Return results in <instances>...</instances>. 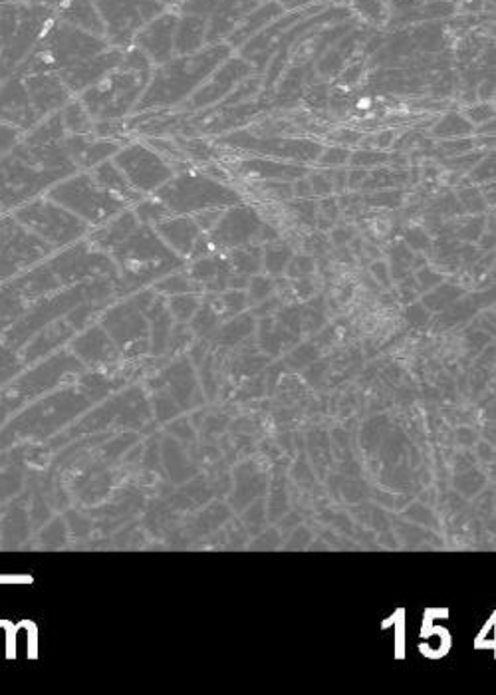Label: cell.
I'll use <instances>...</instances> for the list:
<instances>
[{
    "instance_id": "1",
    "label": "cell",
    "mask_w": 496,
    "mask_h": 695,
    "mask_svg": "<svg viewBox=\"0 0 496 695\" xmlns=\"http://www.w3.org/2000/svg\"><path fill=\"white\" fill-rule=\"evenodd\" d=\"M76 172L66 149L60 144L26 146L23 139L0 158V213L50 191L52 185Z\"/></svg>"
},
{
    "instance_id": "2",
    "label": "cell",
    "mask_w": 496,
    "mask_h": 695,
    "mask_svg": "<svg viewBox=\"0 0 496 695\" xmlns=\"http://www.w3.org/2000/svg\"><path fill=\"white\" fill-rule=\"evenodd\" d=\"M233 57V48L221 45L204 46L203 50L187 57L171 58L151 72L146 91L137 103L136 112H159L183 106L226 58Z\"/></svg>"
},
{
    "instance_id": "3",
    "label": "cell",
    "mask_w": 496,
    "mask_h": 695,
    "mask_svg": "<svg viewBox=\"0 0 496 695\" xmlns=\"http://www.w3.org/2000/svg\"><path fill=\"white\" fill-rule=\"evenodd\" d=\"M110 45L103 36L84 33L76 26L54 21L46 30L40 42L36 45L33 54L24 60L16 72L30 74V72H62V70L76 66L88 58L108 50Z\"/></svg>"
},
{
    "instance_id": "4",
    "label": "cell",
    "mask_w": 496,
    "mask_h": 695,
    "mask_svg": "<svg viewBox=\"0 0 496 695\" xmlns=\"http://www.w3.org/2000/svg\"><path fill=\"white\" fill-rule=\"evenodd\" d=\"M153 195L168 207L171 215H199L243 203L235 187L201 172H175Z\"/></svg>"
},
{
    "instance_id": "5",
    "label": "cell",
    "mask_w": 496,
    "mask_h": 695,
    "mask_svg": "<svg viewBox=\"0 0 496 695\" xmlns=\"http://www.w3.org/2000/svg\"><path fill=\"white\" fill-rule=\"evenodd\" d=\"M149 78H151V72L115 69L76 98L86 106L94 122L124 120L132 112H136L137 103L146 91Z\"/></svg>"
},
{
    "instance_id": "6",
    "label": "cell",
    "mask_w": 496,
    "mask_h": 695,
    "mask_svg": "<svg viewBox=\"0 0 496 695\" xmlns=\"http://www.w3.org/2000/svg\"><path fill=\"white\" fill-rule=\"evenodd\" d=\"M46 197L66 207L76 218L86 221L90 227H100L117 213L132 207L124 199L106 191L102 185H98V182L91 177L90 172H76L60 179L57 185L50 187Z\"/></svg>"
},
{
    "instance_id": "7",
    "label": "cell",
    "mask_w": 496,
    "mask_h": 695,
    "mask_svg": "<svg viewBox=\"0 0 496 695\" xmlns=\"http://www.w3.org/2000/svg\"><path fill=\"white\" fill-rule=\"evenodd\" d=\"M12 215L30 233H35L38 239L52 245H66L90 231L86 221L76 218L66 207L52 201L46 195L14 209Z\"/></svg>"
},
{
    "instance_id": "8",
    "label": "cell",
    "mask_w": 496,
    "mask_h": 695,
    "mask_svg": "<svg viewBox=\"0 0 496 695\" xmlns=\"http://www.w3.org/2000/svg\"><path fill=\"white\" fill-rule=\"evenodd\" d=\"M113 163L122 170L132 189L139 195H153L175 175V165L147 141H132L117 149Z\"/></svg>"
},
{
    "instance_id": "9",
    "label": "cell",
    "mask_w": 496,
    "mask_h": 695,
    "mask_svg": "<svg viewBox=\"0 0 496 695\" xmlns=\"http://www.w3.org/2000/svg\"><path fill=\"white\" fill-rule=\"evenodd\" d=\"M96 7L102 14L103 38L122 50L134 45L137 33L149 21L170 9L161 0H96Z\"/></svg>"
},
{
    "instance_id": "10",
    "label": "cell",
    "mask_w": 496,
    "mask_h": 695,
    "mask_svg": "<svg viewBox=\"0 0 496 695\" xmlns=\"http://www.w3.org/2000/svg\"><path fill=\"white\" fill-rule=\"evenodd\" d=\"M219 146L225 148L255 151L264 158H278L290 161H318L322 153V146L310 139H294V137H257L250 132H233L219 139Z\"/></svg>"
},
{
    "instance_id": "11",
    "label": "cell",
    "mask_w": 496,
    "mask_h": 695,
    "mask_svg": "<svg viewBox=\"0 0 496 695\" xmlns=\"http://www.w3.org/2000/svg\"><path fill=\"white\" fill-rule=\"evenodd\" d=\"M252 74H255V66L245 58H226L225 62L214 70L197 90L193 91L191 98L183 103V112L195 114V112L211 110L223 102L240 82L247 80Z\"/></svg>"
},
{
    "instance_id": "12",
    "label": "cell",
    "mask_w": 496,
    "mask_h": 695,
    "mask_svg": "<svg viewBox=\"0 0 496 695\" xmlns=\"http://www.w3.org/2000/svg\"><path fill=\"white\" fill-rule=\"evenodd\" d=\"M45 117L36 112L28 88L18 72L0 82V122L26 134Z\"/></svg>"
},
{
    "instance_id": "13",
    "label": "cell",
    "mask_w": 496,
    "mask_h": 695,
    "mask_svg": "<svg viewBox=\"0 0 496 695\" xmlns=\"http://www.w3.org/2000/svg\"><path fill=\"white\" fill-rule=\"evenodd\" d=\"M179 21V12L168 9L156 16L137 33L134 46L146 54L153 66L170 62L175 58V28Z\"/></svg>"
},
{
    "instance_id": "14",
    "label": "cell",
    "mask_w": 496,
    "mask_h": 695,
    "mask_svg": "<svg viewBox=\"0 0 496 695\" xmlns=\"http://www.w3.org/2000/svg\"><path fill=\"white\" fill-rule=\"evenodd\" d=\"M122 57H124L122 48L110 46L108 50H103L100 54L88 58V60L79 62L76 66H70V69L58 72V76L66 84L70 94L76 98L82 91L88 90L90 86H94L96 82L102 80L106 74H110L112 70L117 69L120 62H122Z\"/></svg>"
},
{
    "instance_id": "15",
    "label": "cell",
    "mask_w": 496,
    "mask_h": 695,
    "mask_svg": "<svg viewBox=\"0 0 496 695\" xmlns=\"http://www.w3.org/2000/svg\"><path fill=\"white\" fill-rule=\"evenodd\" d=\"M21 76L28 88L30 100L35 103L36 112L42 117L62 110L74 98L57 72H30Z\"/></svg>"
},
{
    "instance_id": "16",
    "label": "cell",
    "mask_w": 496,
    "mask_h": 695,
    "mask_svg": "<svg viewBox=\"0 0 496 695\" xmlns=\"http://www.w3.org/2000/svg\"><path fill=\"white\" fill-rule=\"evenodd\" d=\"M62 144H64V149L78 172H88L98 163L112 160L113 156L117 153V149L122 148V144L117 139H106V137H98L96 134L66 136Z\"/></svg>"
},
{
    "instance_id": "17",
    "label": "cell",
    "mask_w": 496,
    "mask_h": 695,
    "mask_svg": "<svg viewBox=\"0 0 496 695\" xmlns=\"http://www.w3.org/2000/svg\"><path fill=\"white\" fill-rule=\"evenodd\" d=\"M260 227H262V221L257 215V211L252 207L238 203V206L223 209L221 218L214 223V237L226 245H237V243L252 239Z\"/></svg>"
},
{
    "instance_id": "18",
    "label": "cell",
    "mask_w": 496,
    "mask_h": 695,
    "mask_svg": "<svg viewBox=\"0 0 496 695\" xmlns=\"http://www.w3.org/2000/svg\"><path fill=\"white\" fill-rule=\"evenodd\" d=\"M260 0H223L213 16L207 21V46L226 42L228 36L245 21L248 12L259 7Z\"/></svg>"
},
{
    "instance_id": "19",
    "label": "cell",
    "mask_w": 496,
    "mask_h": 695,
    "mask_svg": "<svg viewBox=\"0 0 496 695\" xmlns=\"http://www.w3.org/2000/svg\"><path fill=\"white\" fill-rule=\"evenodd\" d=\"M284 12L286 11H284V7L278 0H264V2H260L259 7H257L255 11L248 12L247 16H245V21L238 24L237 30L228 36L226 45L231 46L233 50L247 45L252 36L259 35L266 26H271L274 21H278Z\"/></svg>"
},
{
    "instance_id": "20",
    "label": "cell",
    "mask_w": 496,
    "mask_h": 695,
    "mask_svg": "<svg viewBox=\"0 0 496 695\" xmlns=\"http://www.w3.org/2000/svg\"><path fill=\"white\" fill-rule=\"evenodd\" d=\"M58 21L76 26L84 33L90 35L103 36L102 14L96 7V0H62V4L54 9Z\"/></svg>"
},
{
    "instance_id": "21",
    "label": "cell",
    "mask_w": 496,
    "mask_h": 695,
    "mask_svg": "<svg viewBox=\"0 0 496 695\" xmlns=\"http://www.w3.org/2000/svg\"><path fill=\"white\" fill-rule=\"evenodd\" d=\"M238 172L248 177H257V179H266V182H294L306 177V170L302 165H290L284 161L271 160V158H250L238 163Z\"/></svg>"
},
{
    "instance_id": "22",
    "label": "cell",
    "mask_w": 496,
    "mask_h": 695,
    "mask_svg": "<svg viewBox=\"0 0 496 695\" xmlns=\"http://www.w3.org/2000/svg\"><path fill=\"white\" fill-rule=\"evenodd\" d=\"M158 237L168 240L177 251H189L195 239L199 237L201 227L193 215H170L156 225Z\"/></svg>"
},
{
    "instance_id": "23",
    "label": "cell",
    "mask_w": 496,
    "mask_h": 695,
    "mask_svg": "<svg viewBox=\"0 0 496 695\" xmlns=\"http://www.w3.org/2000/svg\"><path fill=\"white\" fill-rule=\"evenodd\" d=\"M207 46V21L193 14H179L175 28V57H187Z\"/></svg>"
},
{
    "instance_id": "24",
    "label": "cell",
    "mask_w": 496,
    "mask_h": 695,
    "mask_svg": "<svg viewBox=\"0 0 496 695\" xmlns=\"http://www.w3.org/2000/svg\"><path fill=\"white\" fill-rule=\"evenodd\" d=\"M88 172L91 173V177L98 182V185H102L106 191L124 199L132 207L136 206L137 201L144 197V195H139L132 189V185L127 183L124 173L113 163V160L102 161V163H98L96 167H91Z\"/></svg>"
},
{
    "instance_id": "25",
    "label": "cell",
    "mask_w": 496,
    "mask_h": 695,
    "mask_svg": "<svg viewBox=\"0 0 496 695\" xmlns=\"http://www.w3.org/2000/svg\"><path fill=\"white\" fill-rule=\"evenodd\" d=\"M66 136H69V132H66L62 115L58 110L54 114L46 115L42 122H38L33 129H28L21 139L26 146H50V144L62 141Z\"/></svg>"
},
{
    "instance_id": "26",
    "label": "cell",
    "mask_w": 496,
    "mask_h": 695,
    "mask_svg": "<svg viewBox=\"0 0 496 695\" xmlns=\"http://www.w3.org/2000/svg\"><path fill=\"white\" fill-rule=\"evenodd\" d=\"M62 122L69 132V136H88L94 134V117L86 110V106L79 102L78 98H72L62 110Z\"/></svg>"
},
{
    "instance_id": "27",
    "label": "cell",
    "mask_w": 496,
    "mask_h": 695,
    "mask_svg": "<svg viewBox=\"0 0 496 695\" xmlns=\"http://www.w3.org/2000/svg\"><path fill=\"white\" fill-rule=\"evenodd\" d=\"M473 132V124L464 115L457 114V112L443 115L441 122H437V126L433 127V136L441 137V139H459V137L471 136Z\"/></svg>"
},
{
    "instance_id": "28",
    "label": "cell",
    "mask_w": 496,
    "mask_h": 695,
    "mask_svg": "<svg viewBox=\"0 0 496 695\" xmlns=\"http://www.w3.org/2000/svg\"><path fill=\"white\" fill-rule=\"evenodd\" d=\"M132 209H134V213L144 225H158L159 221H163V219L171 215L168 207L163 206L156 195L141 197Z\"/></svg>"
},
{
    "instance_id": "29",
    "label": "cell",
    "mask_w": 496,
    "mask_h": 695,
    "mask_svg": "<svg viewBox=\"0 0 496 695\" xmlns=\"http://www.w3.org/2000/svg\"><path fill=\"white\" fill-rule=\"evenodd\" d=\"M223 0H183L175 11L179 14H193V16H201L204 21H209L213 16L214 11L221 7Z\"/></svg>"
},
{
    "instance_id": "30",
    "label": "cell",
    "mask_w": 496,
    "mask_h": 695,
    "mask_svg": "<svg viewBox=\"0 0 496 695\" xmlns=\"http://www.w3.org/2000/svg\"><path fill=\"white\" fill-rule=\"evenodd\" d=\"M354 9L360 12L368 23L382 24L387 18L385 0H354Z\"/></svg>"
},
{
    "instance_id": "31",
    "label": "cell",
    "mask_w": 496,
    "mask_h": 695,
    "mask_svg": "<svg viewBox=\"0 0 496 695\" xmlns=\"http://www.w3.org/2000/svg\"><path fill=\"white\" fill-rule=\"evenodd\" d=\"M350 149L346 148L322 149V153H320V158H318V163H320L322 167H339V165H344V163L350 161Z\"/></svg>"
},
{
    "instance_id": "32",
    "label": "cell",
    "mask_w": 496,
    "mask_h": 695,
    "mask_svg": "<svg viewBox=\"0 0 496 695\" xmlns=\"http://www.w3.org/2000/svg\"><path fill=\"white\" fill-rule=\"evenodd\" d=\"M351 165H365V167H375V165H382L385 161H389L387 153H380V151H358L350 156Z\"/></svg>"
},
{
    "instance_id": "33",
    "label": "cell",
    "mask_w": 496,
    "mask_h": 695,
    "mask_svg": "<svg viewBox=\"0 0 496 695\" xmlns=\"http://www.w3.org/2000/svg\"><path fill=\"white\" fill-rule=\"evenodd\" d=\"M21 137H23V134L18 129L0 122V158L7 156L21 141Z\"/></svg>"
},
{
    "instance_id": "34",
    "label": "cell",
    "mask_w": 496,
    "mask_h": 695,
    "mask_svg": "<svg viewBox=\"0 0 496 695\" xmlns=\"http://www.w3.org/2000/svg\"><path fill=\"white\" fill-rule=\"evenodd\" d=\"M308 182H310V187H312V195H332L334 194V182H332V177L327 175V173H310V177H308Z\"/></svg>"
},
{
    "instance_id": "35",
    "label": "cell",
    "mask_w": 496,
    "mask_h": 695,
    "mask_svg": "<svg viewBox=\"0 0 496 695\" xmlns=\"http://www.w3.org/2000/svg\"><path fill=\"white\" fill-rule=\"evenodd\" d=\"M467 117H469V122L471 124H485V122H491L493 117H495V106H491V103H481V106H476V108H469L467 110Z\"/></svg>"
},
{
    "instance_id": "36",
    "label": "cell",
    "mask_w": 496,
    "mask_h": 695,
    "mask_svg": "<svg viewBox=\"0 0 496 695\" xmlns=\"http://www.w3.org/2000/svg\"><path fill=\"white\" fill-rule=\"evenodd\" d=\"M474 148L473 139L469 137H459V139H449L445 141L441 149L447 153V156H462V153H471V149Z\"/></svg>"
},
{
    "instance_id": "37",
    "label": "cell",
    "mask_w": 496,
    "mask_h": 695,
    "mask_svg": "<svg viewBox=\"0 0 496 695\" xmlns=\"http://www.w3.org/2000/svg\"><path fill=\"white\" fill-rule=\"evenodd\" d=\"M459 199H461L462 206L469 207L471 211H481L485 207V199L476 187H467V189L459 191Z\"/></svg>"
},
{
    "instance_id": "38",
    "label": "cell",
    "mask_w": 496,
    "mask_h": 695,
    "mask_svg": "<svg viewBox=\"0 0 496 695\" xmlns=\"http://www.w3.org/2000/svg\"><path fill=\"white\" fill-rule=\"evenodd\" d=\"M495 177V158H485V160L479 163V167H474V172L471 173V179L476 183L491 182Z\"/></svg>"
},
{
    "instance_id": "39",
    "label": "cell",
    "mask_w": 496,
    "mask_h": 695,
    "mask_svg": "<svg viewBox=\"0 0 496 695\" xmlns=\"http://www.w3.org/2000/svg\"><path fill=\"white\" fill-rule=\"evenodd\" d=\"M399 199H401V194H397V191H385V194L372 195V197H368L365 201H368L370 206L375 207H394L399 203Z\"/></svg>"
},
{
    "instance_id": "40",
    "label": "cell",
    "mask_w": 496,
    "mask_h": 695,
    "mask_svg": "<svg viewBox=\"0 0 496 695\" xmlns=\"http://www.w3.org/2000/svg\"><path fill=\"white\" fill-rule=\"evenodd\" d=\"M0 2H7V4H35V7H50V9H57L62 4V0H0Z\"/></svg>"
},
{
    "instance_id": "41",
    "label": "cell",
    "mask_w": 496,
    "mask_h": 695,
    "mask_svg": "<svg viewBox=\"0 0 496 695\" xmlns=\"http://www.w3.org/2000/svg\"><path fill=\"white\" fill-rule=\"evenodd\" d=\"M278 2L283 4L284 11H294V9H300V7L312 4V2H318V0H278Z\"/></svg>"
}]
</instances>
